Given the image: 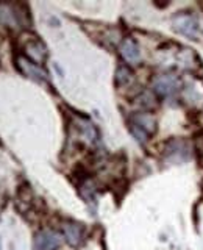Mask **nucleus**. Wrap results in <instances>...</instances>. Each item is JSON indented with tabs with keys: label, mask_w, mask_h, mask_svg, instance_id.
<instances>
[{
	"label": "nucleus",
	"mask_w": 203,
	"mask_h": 250,
	"mask_svg": "<svg viewBox=\"0 0 203 250\" xmlns=\"http://www.w3.org/2000/svg\"><path fill=\"white\" fill-rule=\"evenodd\" d=\"M18 62H19V69L22 70V74H25L27 77L35 78V80H39V82H42L44 78H45L44 70L39 67L38 64H35L33 61H30L28 58L19 57Z\"/></svg>",
	"instance_id": "6"
},
{
	"label": "nucleus",
	"mask_w": 203,
	"mask_h": 250,
	"mask_svg": "<svg viewBox=\"0 0 203 250\" xmlns=\"http://www.w3.org/2000/svg\"><path fill=\"white\" fill-rule=\"evenodd\" d=\"M131 70L127 67V66H121L119 69H117V72H116V83L117 84H127L130 80H131Z\"/></svg>",
	"instance_id": "9"
},
{
	"label": "nucleus",
	"mask_w": 203,
	"mask_h": 250,
	"mask_svg": "<svg viewBox=\"0 0 203 250\" xmlns=\"http://www.w3.org/2000/svg\"><path fill=\"white\" fill-rule=\"evenodd\" d=\"M174 27L178 33H182L187 38H197L199 35V25L194 16L191 14H178L174 18Z\"/></svg>",
	"instance_id": "1"
},
{
	"label": "nucleus",
	"mask_w": 203,
	"mask_h": 250,
	"mask_svg": "<svg viewBox=\"0 0 203 250\" xmlns=\"http://www.w3.org/2000/svg\"><path fill=\"white\" fill-rule=\"evenodd\" d=\"M121 55L122 58L127 61V62H131V64H136L141 60V52H139V47L138 44L133 41V39L127 38L123 39V42L121 44Z\"/></svg>",
	"instance_id": "5"
},
{
	"label": "nucleus",
	"mask_w": 203,
	"mask_h": 250,
	"mask_svg": "<svg viewBox=\"0 0 203 250\" xmlns=\"http://www.w3.org/2000/svg\"><path fill=\"white\" fill-rule=\"evenodd\" d=\"M131 124L139 127L141 130H144L148 136L153 135L155 130H156V122H155V117L148 113H136L135 116L131 117Z\"/></svg>",
	"instance_id": "8"
},
{
	"label": "nucleus",
	"mask_w": 203,
	"mask_h": 250,
	"mask_svg": "<svg viewBox=\"0 0 203 250\" xmlns=\"http://www.w3.org/2000/svg\"><path fill=\"white\" fill-rule=\"evenodd\" d=\"M62 233L70 246H78L83 239V227L75 222H64L62 224Z\"/></svg>",
	"instance_id": "7"
},
{
	"label": "nucleus",
	"mask_w": 203,
	"mask_h": 250,
	"mask_svg": "<svg viewBox=\"0 0 203 250\" xmlns=\"http://www.w3.org/2000/svg\"><path fill=\"white\" fill-rule=\"evenodd\" d=\"M138 102H139V105L144 106V108H153L156 105L155 104V99H153V96H152L150 92H144L142 96L138 99Z\"/></svg>",
	"instance_id": "10"
},
{
	"label": "nucleus",
	"mask_w": 203,
	"mask_h": 250,
	"mask_svg": "<svg viewBox=\"0 0 203 250\" xmlns=\"http://www.w3.org/2000/svg\"><path fill=\"white\" fill-rule=\"evenodd\" d=\"M23 50H25V55H27V58L30 61H33L35 64H42V62L45 61L47 58V49H45V45L39 41L38 38H33V39H30V41L23 45Z\"/></svg>",
	"instance_id": "3"
},
{
	"label": "nucleus",
	"mask_w": 203,
	"mask_h": 250,
	"mask_svg": "<svg viewBox=\"0 0 203 250\" xmlns=\"http://www.w3.org/2000/svg\"><path fill=\"white\" fill-rule=\"evenodd\" d=\"M131 133L135 135V138L139 141V143H144V141H147V138H148V135L144 130H141L139 127H136V125H133V124H131Z\"/></svg>",
	"instance_id": "11"
},
{
	"label": "nucleus",
	"mask_w": 203,
	"mask_h": 250,
	"mask_svg": "<svg viewBox=\"0 0 203 250\" xmlns=\"http://www.w3.org/2000/svg\"><path fill=\"white\" fill-rule=\"evenodd\" d=\"M178 80L174 75H160L155 78L153 82V88L155 91L160 94V96H169V94H174L178 89Z\"/></svg>",
	"instance_id": "4"
},
{
	"label": "nucleus",
	"mask_w": 203,
	"mask_h": 250,
	"mask_svg": "<svg viewBox=\"0 0 203 250\" xmlns=\"http://www.w3.org/2000/svg\"><path fill=\"white\" fill-rule=\"evenodd\" d=\"M61 246V234L52 230H42L35 238L36 250H57Z\"/></svg>",
	"instance_id": "2"
}]
</instances>
